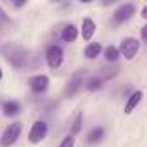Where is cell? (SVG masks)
<instances>
[{
    "mask_svg": "<svg viewBox=\"0 0 147 147\" xmlns=\"http://www.w3.org/2000/svg\"><path fill=\"white\" fill-rule=\"evenodd\" d=\"M19 135H21V123H12L4 130L0 144H2V147H9L19 138Z\"/></svg>",
    "mask_w": 147,
    "mask_h": 147,
    "instance_id": "obj_1",
    "label": "cell"
},
{
    "mask_svg": "<svg viewBox=\"0 0 147 147\" xmlns=\"http://www.w3.org/2000/svg\"><path fill=\"white\" fill-rule=\"evenodd\" d=\"M45 57H47V62H49V66L55 69V67H59V66L62 64L64 54H62V49H61L59 45H50V47L47 49V54H45Z\"/></svg>",
    "mask_w": 147,
    "mask_h": 147,
    "instance_id": "obj_2",
    "label": "cell"
},
{
    "mask_svg": "<svg viewBox=\"0 0 147 147\" xmlns=\"http://www.w3.org/2000/svg\"><path fill=\"white\" fill-rule=\"evenodd\" d=\"M138 50V40L135 38H126L121 42V47H119V52L126 57V59H133L135 54Z\"/></svg>",
    "mask_w": 147,
    "mask_h": 147,
    "instance_id": "obj_3",
    "label": "cell"
},
{
    "mask_svg": "<svg viewBox=\"0 0 147 147\" xmlns=\"http://www.w3.org/2000/svg\"><path fill=\"white\" fill-rule=\"evenodd\" d=\"M45 135H47V125L43 121H35V125L30 130V140L33 144H38L45 138Z\"/></svg>",
    "mask_w": 147,
    "mask_h": 147,
    "instance_id": "obj_4",
    "label": "cell"
},
{
    "mask_svg": "<svg viewBox=\"0 0 147 147\" xmlns=\"http://www.w3.org/2000/svg\"><path fill=\"white\" fill-rule=\"evenodd\" d=\"M133 14H135V7H133L131 4H125V5H121V7L114 12L113 19H114V23H125V21H128Z\"/></svg>",
    "mask_w": 147,
    "mask_h": 147,
    "instance_id": "obj_5",
    "label": "cell"
},
{
    "mask_svg": "<svg viewBox=\"0 0 147 147\" xmlns=\"http://www.w3.org/2000/svg\"><path fill=\"white\" fill-rule=\"evenodd\" d=\"M49 87V78L45 75H36L33 78H30V88L35 92V94H42L45 92Z\"/></svg>",
    "mask_w": 147,
    "mask_h": 147,
    "instance_id": "obj_6",
    "label": "cell"
},
{
    "mask_svg": "<svg viewBox=\"0 0 147 147\" xmlns=\"http://www.w3.org/2000/svg\"><path fill=\"white\" fill-rule=\"evenodd\" d=\"M95 33V23L92 19H83V24H82V36L83 40H90Z\"/></svg>",
    "mask_w": 147,
    "mask_h": 147,
    "instance_id": "obj_7",
    "label": "cell"
},
{
    "mask_svg": "<svg viewBox=\"0 0 147 147\" xmlns=\"http://www.w3.org/2000/svg\"><path fill=\"white\" fill-rule=\"evenodd\" d=\"M76 36H78V30H76V26H73V24H67V26L62 30V33H61V38H62L64 42H67V43L75 42Z\"/></svg>",
    "mask_w": 147,
    "mask_h": 147,
    "instance_id": "obj_8",
    "label": "cell"
},
{
    "mask_svg": "<svg viewBox=\"0 0 147 147\" xmlns=\"http://www.w3.org/2000/svg\"><path fill=\"white\" fill-rule=\"evenodd\" d=\"M142 100V92H133L131 95H130V99H128V102H126V106H125V113L126 114H130L137 106H138V102Z\"/></svg>",
    "mask_w": 147,
    "mask_h": 147,
    "instance_id": "obj_9",
    "label": "cell"
},
{
    "mask_svg": "<svg viewBox=\"0 0 147 147\" xmlns=\"http://www.w3.org/2000/svg\"><path fill=\"white\" fill-rule=\"evenodd\" d=\"M104 138V128L102 126H97V128H92L87 135V142L88 144H97Z\"/></svg>",
    "mask_w": 147,
    "mask_h": 147,
    "instance_id": "obj_10",
    "label": "cell"
},
{
    "mask_svg": "<svg viewBox=\"0 0 147 147\" xmlns=\"http://www.w3.org/2000/svg\"><path fill=\"white\" fill-rule=\"evenodd\" d=\"M7 57H9V61H11L14 66H23V62H24V57H26V55H24V52H23V50L14 49V50H12V54H9Z\"/></svg>",
    "mask_w": 147,
    "mask_h": 147,
    "instance_id": "obj_11",
    "label": "cell"
},
{
    "mask_svg": "<svg viewBox=\"0 0 147 147\" xmlns=\"http://www.w3.org/2000/svg\"><path fill=\"white\" fill-rule=\"evenodd\" d=\"M2 109H4V114L5 116H14V114L19 113V104L16 100H7V102H4Z\"/></svg>",
    "mask_w": 147,
    "mask_h": 147,
    "instance_id": "obj_12",
    "label": "cell"
},
{
    "mask_svg": "<svg viewBox=\"0 0 147 147\" xmlns=\"http://www.w3.org/2000/svg\"><path fill=\"white\" fill-rule=\"evenodd\" d=\"M100 50H102L100 43H90V45H87V49H85V55H87L88 59H95V57L100 54Z\"/></svg>",
    "mask_w": 147,
    "mask_h": 147,
    "instance_id": "obj_13",
    "label": "cell"
},
{
    "mask_svg": "<svg viewBox=\"0 0 147 147\" xmlns=\"http://www.w3.org/2000/svg\"><path fill=\"white\" fill-rule=\"evenodd\" d=\"M104 55H106L107 61H118V57H119V49L114 47V45H109V47L106 49Z\"/></svg>",
    "mask_w": 147,
    "mask_h": 147,
    "instance_id": "obj_14",
    "label": "cell"
},
{
    "mask_svg": "<svg viewBox=\"0 0 147 147\" xmlns=\"http://www.w3.org/2000/svg\"><path fill=\"white\" fill-rule=\"evenodd\" d=\"M78 87H80V78H75L69 85H67V88H66V95H73L76 90H78Z\"/></svg>",
    "mask_w": 147,
    "mask_h": 147,
    "instance_id": "obj_15",
    "label": "cell"
},
{
    "mask_svg": "<svg viewBox=\"0 0 147 147\" xmlns=\"http://www.w3.org/2000/svg\"><path fill=\"white\" fill-rule=\"evenodd\" d=\"M100 85H102V80H100V78H92V80L87 83V88H88V90H95V88H100Z\"/></svg>",
    "mask_w": 147,
    "mask_h": 147,
    "instance_id": "obj_16",
    "label": "cell"
},
{
    "mask_svg": "<svg viewBox=\"0 0 147 147\" xmlns=\"http://www.w3.org/2000/svg\"><path fill=\"white\" fill-rule=\"evenodd\" d=\"M73 145H75V138H73V135H67V137L61 142L59 147H73Z\"/></svg>",
    "mask_w": 147,
    "mask_h": 147,
    "instance_id": "obj_17",
    "label": "cell"
},
{
    "mask_svg": "<svg viewBox=\"0 0 147 147\" xmlns=\"http://www.w3.org/2000/svg\"><path fill=\"white\" fill-rule=\"evenodd\" d=\"M80 126H82V114H78L76 119H75V123H73V133L80 131Z\"/></svg>",
    "mask_w": 147,
    "mask_h": 147,
    "instance_id": "obj_18",
    "label": "cell"
},
{
    "mask_svg": "<svg viewBox=\"0 0 147 147\" xmlns=\"http://www.w3.org/2000/svg\"><path fill=\"white\" fill-rule=\"evenodd\" d=\"M142 38H144V42H147V24L142 28Z\"/></svg>",
    "mask_w": 147,
    "mask_h": 147,
    "instance_id": "obj_19",
    "label": "cell"
},
{
    "mask_svg": "<svg viewBox=\"0 0 147 147\" xmlns=\"http://www.w3.org/2000/svg\"><path fill=\"white\" fill-rule=\"evenodd\" d=\"M142 16H144V18H145V19H147V5H145V7H144V9H142Z\"/></svg>",
    "mask_w": 147,
    "mask_h": 147,
    "instance_id": "obj_20",
    "label": "cell"
}]
</instances>
